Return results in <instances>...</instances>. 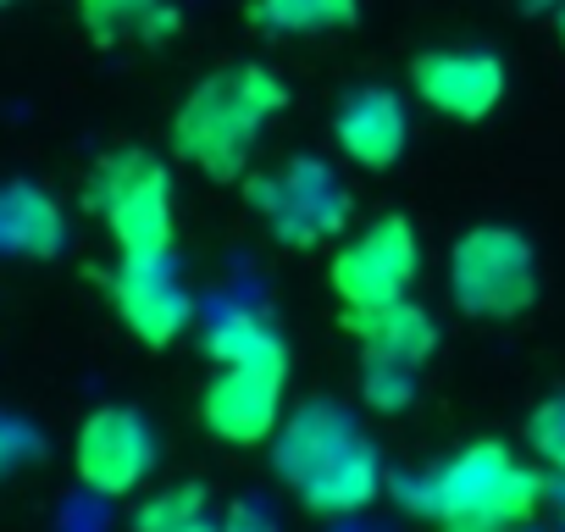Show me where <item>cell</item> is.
<instances>
[{
  "mask_svg": "<svg viewBox=\"0 0 565 532\" xmlns=\"http://www.w3.org/2000/svg\"><path fill=\"white\" fill-rule=\"evenodd\" d=\"M289 106V89H282L277 73L244 62L233 73L205 78L200 89H189V100L172 117V145L189 167H200L216 183H233L255 150V134L266 117H277Z\"/></svg>",
  "mask_w": 565,
  "mask_h": 532,
  "instance_id": "obj_1",
  "label": "cell"
},
{
  "mask_svg": "<svg viewBox=\"0 0 565 532\" xmlns=\"http://www.w3.org/2000/svg\"><path fill=\"white\" fill-rule=\"evenodd\" d=\"M277 471L289 477V488L311 510H322V515H350V510L372 504L377 488H383L377 449L328 400H311L289 427H282V438H277Z\"/></svg>",
  "mask_w": 565,
  "mask_h": 532,
  "instance_id": "obj_2",
  "label": "cell"
},
{
  "mask_svg": "<svg viewBox=\"0 0 565 532\" xmlns=\"http://www.w3.org/2000/svg\"><path fill=\"white\" fill-rule=\"evenodd\" d=\"M543 482L515 466L504 444H471L433 477V515L444 532H515L537 510Z\"/></svg>",
  "mask_w": 565,
  "mask_h": 532,
  "instance_id": "obj_3",
  "label": "cell"
},
{
  "mask_svg": "<svg viewBox=\"0 0 565 532\" xmlns=\"http://www.w3.org/2000/svg\"><path fill=\"white\" fill-rule=\"evenodd\" d=\"M449 295L466 317H488V322L521 317L537 295L532 244L499 222L460 233V244L449 249Z\"/></svg>",
  "mask_w": 565,
  "mask_h": 532,
  "instance_id": "obj_4",
  "label": "cell"
},
{
  "mask_svg": "<svg viewBox=\"0 0 565 532\" xmlns=\"http://www.w3.org/2000/svg\"><path fill=\"white\" fill-rule=\"evenodd\" d=\"M95 211L106 216L122 255L172 249V178L150 150H122L95 172Z\"/></svg>",
  "mask_w": 565,
  "mask_h": 532,
  "instance_id": "obj_5",
  "label": "cell"
},
{
  "mask_svg": "<svg viewBox=\"0 0 565 532\" xmlns=\"http://www.w3.org/2000/svg\"><path fill=\"white\" fill-rule=\"evenodd\" d=\"M416 266H422L416 227L405 216H377L372 227H361L333 255L328 284H333V295H339L344 311H383V306L411 300Z\"/></svg>",
  "mask_w": 565,
  "mask_h": 532,
  "instance_id": "obj_6",
  "label": "cell"
},
{
  "mask_svg": "<svg viewBox=\"0 0 565 532\" xmlns=\"http://www.w3.org/2000/svg\"><path fill=\"white\" fill-rule=\"evenodd\" d=\"M249 205L282 244H317L350 222V194L322 161H289L277 178H249Z\"/></svg>",
  "mask_w": 565,
  "mask_h": 532,
  "instance_id": "obj_7",
  "label": "cell"
},
{
  "mask_svg": "<svg viewBox=\"0 0 565 532\" xmlns=\"http://www.w3.org/2000/svg\"><path fill=\"white\" fill-rule=\"evenodd\" d=\"M73 466H78V482L106 493V499H122L134 493L150 466H156V433L139 411L128 405H100L84 427H78V444H73Z\"/></svg>",
  "mask_w": 565,
  "mask_h": 532,
  "instance_id": "obj_8",
  "label": "cell"
},
{
  "mask_svg": "<svg viewBox=\"0 0 565 532\" xmlns=\"http://www.w3.org/2000/svg\"><path fill=\"white\" fill-rule=\"evenodd\" d=\"M282 377L289 372L277 366H222V377L200 400V422L233 449L266 444L282 422Z\"/></svg>",
  "mask_w": 565,
  "mask_h": 532,
  "instance_id": "obj_9",
  "label": "cell"
},
{
  "mask_svg": "<svg viewBox=\"0 0 565 532\" xmlns=\"http://www.w3.org/2000/svg\"><path fill=\"white\" fill-rule=\"evenodd\" d=\"M111 300L122 328L156 350L189 328V295L167 255H122V266L111 273Z\"/></svg>",
  "mask_w": 565,
  "mask_h": 532,
  "instance_id": "obj_10",
  "label": "cell"
},
{
  "mask_svg": "<svg viewBox=\"0 0 565 532\" xmlns=\"http://www.w3.org/2000/svg\"><path fill=\"white\" fill-rule=\"evenodd\" d=\"M416 95L455 117V123H482L504 100V62L493 51H427L411 62Z\"/></svg>",
  "mask_w": 565,
  "mask_h": 532,
  "instance_id": "obj_11",
  "label": "cell"
},
{
  "mask_svg": "<svg viewBox=\"0 0 565 532\" xmlns=\"http://www.w3.org/2000/svg\"><path fill=\"white\" fill-rule=\"evenodd\" d=\"M405 134H411V123H405V106L388 95V89H355L344 106H339V117H333V139H339V150L355 161V167H394L399 156H405Z\"/></svg>",
  "mask_w": 565,
  "mask_h": 532,
  "instance_id": "obj_12",
  "label": "cell"
},
{
  "mask_svg": "<svg viewBox=\"0 0 565 532\" xmlns=\"http://www.w3.org/2000/svg\"><path fill=\"white\" fill-rule=\"evenodd\" d=\"M344 328L366 344V361H394V366H422L438 350V328L416 300L383 306V311H344Z\"/></svg>",
  "mask_w": 565,
  "mask_h": 532,
  "instance_id": "obj_13",
  "label": "cell"
},
{
  "mask_svg": "<svg viewBox=\"0 0 565 532\" xmlns=\"http://www.w3.org/2000/svg\"><path fill=\"white\" fill-rule=\"evenodd\" d=\"M0 249L56 255L62 249V211L40 189H29V183L7 189V194H0Z\"/></svg>",
  "mask_w": 565,
  "mask_h": 532,
  "instance_id": "obj_14",
  "label": "cell"
},
{
  "mask_svg": "<svg viewBox=\"0 0 565 532\" xmlns=\"http://www.w3.org/2000/svg\"><path fill=\"white\" fill-rule=\"evenodd\" d=\"M205 355L216 366H277V372H289V350H282V339L249 311H222L205 328Z\"/></svg>",
  "mask_w": 565,
  "mask_h": 532,
  "instance_id": "obj_15",
  "label": "cell"
},
{
  "mask_svg": "<svg viewBox=\"0 0 565 532\" xmlns=\"http://www.w3.org/2000/svg\"><path fill=\"white\" fill-rule=\"evenodd\" d=\"M249 18L271 34H328L355 23V0H255Z\"/></svg>",
  "mask_w": 565,
  "mask_h": 532,
  "instance_id": "obj_16",
  "label": "cell"
},
{
  "mask_svg": "<svg viewBox=\"0 0 565 532\" xmlns=\"http://www.w3.org/2000/svg\"><path fill=\"white\" fill-rule=\"evenodd\" d=\"M194 515H205V488H200V482H183V488H167V493H156L150 504H139L134 532H167V526L194 521Z\"/></svg>",
  "mask_w": 565,
  "mask_h": 532,
  "instance_id": "obj_17",
  "label": "cell"
},
{
  "mask_svg": "<svg viewBox=\"0 0 565 532\" xmlns=\"http://www.w3.org/2000/svg\"><path fill=\"white\" fill-rule=\"evenodd\" d=\"M145 7H150V0H78V18H84V29H89L100 45H111L117 34L139 29Z\"/></svg>",
  "mask_w": 565,
  "mask_h": 532,
  "instance_id": "obj_18",
  "label": "cell"
},
{
  "mask_svg": "<svg viewBox=\"0 0 565 532\" xmlns=\"http://www.w3.org/2000/svg\"><path fill=\"white\" fill-rule=\"evenodd\" d=\"M526 438H532V449L565 477V394H554V400H543V405L532 411Z\"/></svg>",
  "mask_w": 565,
  "mask_h": 532,
  "instance_id": "obj_19",
  "label": "cell"
},
{
  "mask_svg": "<svg viewBox=\"0 0 565 532\" xmlns=\"http://www.w3.org/2000/svg\"><path fill=\"white\" fill-rule=\"evenodd\" d=\"M366 400H372L377 411H405V405H411V366L366 361Z\"/></svg>",
  "mask_w": 565,
  "mask_h": 532,
  "instance_id": "obj_20",
  "label": "cell"
},
{
  "mask_svg": "<svg viewBox=\"0 0 565 532\" xmlns=\"http://www.w3.org/2000/svg\"><path fill=\"white\" fill-rule=\"evenodd\" d=\"M178 29V12L167 7V0H150V7H145V18H139V29L134 34H145V40H167Z\"/></svg>",
  "mask_w": 565,
  "mask_h": 532,
  "instance_id": "obj_21",
  "label": "cell"
},
{
  "mask_svg": "<svg viewBox=\"0 0 565 532\" xmlns=\"http://www.w3.org/2000/svg\"><path fill=\"white\" fill-rule=\"evenodd\" d=\"M23 455H29V433H23V427H12V422H0V471L18 466Z\"/></svg>",
  "mask_w": 565,
  "mask_h": 532,
  "instance_id": "obj_22",
  "label": "cell"
},
{
  "mask_svg": "<svg viewBox=\"0 0 565 532\" xmlns=\"http://www.w3.org/2000/svg\"><path fill=\"white\" fill-rule=\"evenodd\" d=\"M222 532H271V526H266V515H260L255 504H238V510L222 521Z\"/></svg>",
  "mask_w": 565,
  "mask_h": 532,
  "instance_id": "obj_23",
  "label": "cell"
},
{
  "mask_svg": "<svg viewBox=\"0 0 565 532\" xmlns=\"http://www.w3.org/2000/svg\"><path fill=\"white\" fill-rule=\"evenodd\" d=\"M167 532H222L216 521H211V510L205 515H194V521H178V526H167Z\"/></svg>",
  "mask_w": 565,
  "mask_h": 532,
  "instance_id": "obj_24",
  "label": "cell"
},
{
  "mask_svg": "<svg viewBox=\"0 0 565 532\" xmlns=\"http://www.w3.org/2000/svg\"><path fill=\"white\" fill-rule=\"evenodd\" d=\"M565 0H521V12H559Z\"/></svg>",
  "mask_w": 565,
  "mask_h": 532,
  "instance_id": "obj_25",
  "label": "cell"
},
{
  "mask_svg": "<svg viewBox=\"0 0 565 532\" xmlns=\"http://www.w3.org/2000/svg\"><path fill=\"white\" fill-rule=\"evenodd\" d=\"M548 499H554V504H559V515H565V477H559V482L548 488Z\"/></svg>",
  "mask_w": 565,
  "mask_h": 532,
  "instance_id": "obj_26",
  "label": "cell"
},
{
  "mask_svg": "<svg viewBox=\"0 0 565 532\" xmlns=\"http://www.w3.org/2000/svg\"><path fill=\"white\" fill-rule=\"evenodd\" d=\"M559 34H565V7H559Z\"/></svg>",
  "mask_w": 565,
  "mask_h": 532,
  "instance_id": "obj_27",
  "label": "cell"
},
{
  "mask_svg": "<svg viewBox=\"0 0 565 532\" xmlns=\"http://www.w3.org/2000/svg\"><path fill=\"white\" fill-rule=\"evenodd\" d=\"M515 532H532V526H515Z\"/></svg>",
  "mask_w": 565,
  "mask_h": 532,
  "instance_id": "obj_28",
  "label": "cell"
},
{
  "mask_svg": "<svg viewBox=\"0 0 565 532\" xmlns=\"http://www.w3.org/2000/svg\"><path fill=\"white\" fill-rule=\"evenodd\" d=\"M0 7H12V0H0Z\"/></svg>",
  "mask_w": 565,
  "mask_h": 532,
  "instance_id": "obj_29",
  "label": "cell"
}]
</instances>
